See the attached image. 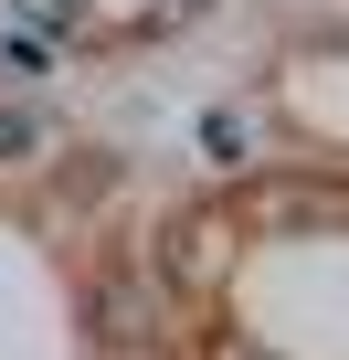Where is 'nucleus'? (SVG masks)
Listing matches in <instances>:
<instances>
[{"mask_svg":"<svg viewBox=\"0 0 349 360\" xmlns=\"http://www.w3.org/2000/svg\"><path fill=\"white\" fill-rule=\"evenodd\" d=\"M96 339H117V349L159 339V297H148V276H106V286H96Z\"/></svg>","mask_w":349,"mask_h":360,"instance_id":"f257e3e1","label":"nucleus"},{"mask_svg":"<svg viewBox=\"0 0 349 360\" xmlns=\"http://www.w3.org/2000/svg\"><path fill=\"white\" fill-rule=\"evenodd\" d=\"M159 276H169V286H212V276H223V223H212V212H191L180 233L159 244Z\"/></svg>","mask_w":349,"mask_h":360,"instance_id":"f03ea898","label":"nucleus"},{"mask_svg":"<svg viewBox=\"0 0 349 360\" xmlns=\"http://www.w3.org/2000/svg\"><path fill=\"white\" fill-rule=\"evenodd\" d=\"M254 223H275V233H317V223H349V202H338V191H296V180H275V191H254Z\"/></svg>","mask_w":349,"mask_h":360,"instance_id":"7ed1b4c3","label":"nucleus"},{"mask_svg":"<svg viewBox=\"0 0 349 360\" xmlns=\"http://www.w3.org/2000/svg\"><path fill=\"white\" fill-rule=\"evenodd\" d=\"M53 148V117L43 106H0V169H22V159H43Z\"/></svg>","mask_w":349,"mask_h":360,"instance_id":"20e7f679","label":"nucleus"},{"mask_svg":"<svg viewBox=\"0 0 349 360\" xmlns=\"http://www.w3.org/2000/svg\"><path fill=\"white\" fill-rule=\"evenodd\" d=\"M202 148H212L223 169H244V117H202Z\"/></svg>","mask_w":349,"mask_h":360,"instance_id":"39448f33","label":"nucleus"},{"mask_svg":"<svg viewBox=\"0 0 349 360\" xmlns=\"http://www.w3.org/2000/svg\"><path fill=\"white\" fill-rule=\"evenodd\" d=\"M169 11H202V0H169Z\"/></svg>","mask_w":349,"mask_h":360,"instance_id":"423d86ee","label":"nucleus"},{"mask_svg":"<svg viewBox=\"0 0 349 360\" xmlns=\"http://www.w3.org/2000/svg\"><path fill=\"white\" fill-rule=\"evenodd\" d=\"M244 360H265V349H244Z\"/></svg>","mask_w":349,"mask_h":360,"instance_id":"0eeeda50","label":"nucleus"}]
</instances>
